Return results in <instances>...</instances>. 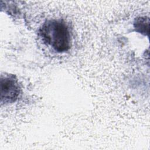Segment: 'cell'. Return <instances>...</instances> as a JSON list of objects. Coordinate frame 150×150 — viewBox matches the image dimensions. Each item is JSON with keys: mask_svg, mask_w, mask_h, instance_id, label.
<instances>
[{"mask_svg": "<svg viewBox=\"0 0 150 150\" xmlns=\"http://www.w3.org/2000/svg\"><path fill=\"white\" fill-rule=\"evenodd\" d=\"M39 35L43 42L56 52H65L71 47L69 29L61 19L46 21L39 28Z\"/></svg>", "mask_w": 150, "mask_h": 150, "instance_id": "obj_1", "label": "cell"}, {"mask_svg": "<svg viewBox=\"0 0 150 150\" xmlns=\"http://www.w3.org/2000/svg\"><path fill=\"white\" fill-rule=\"evenodd\" d=\"M0 85L1 104L13 103L18 99L21 93V87L15 76L2 75Z\"/></svg>", "mask_w": 150, "mask_h": 150, "instance_id": "obj_2", "label": "cell"}, {"mask_svg": "<svg viewBox=\"0 0 150 150\" xmlns=\"http://www.w3.org/2000/svg\"><path fill=\"white\" fill-rule=\"evenodd\" d=\"M149 23V20L148 18L145 16H140L135 19L134 27L136 32L145 35L148 34Z\"/></svg>", "mask_w": 150, "mask_h": 150, "instance_id": "obj_3", "label": "cell"}]
</instances>
